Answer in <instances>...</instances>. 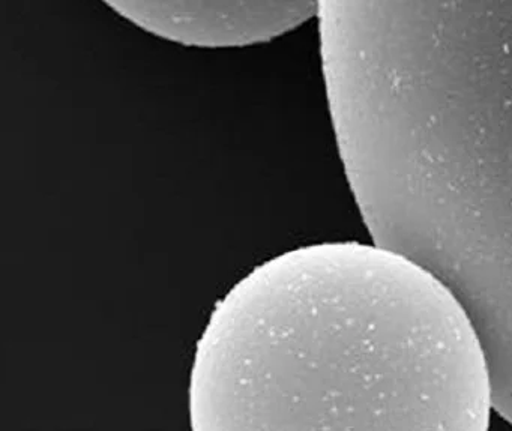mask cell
I'll use <instances>...</instances> for the list:
<instances>
[{"label":"cell","mask_w":512,"mask_h":431,"mask_svg":"<svg viewBox=\"0 0 512 431\" xmlns=\"http://www.w3.org/2000/svg\"><path fill=\"white\" fill-rule=\"evenodd\" d=\"M490 367L451 287L406 254L332 242L262 263L197 344L194 431L488 428Z\"/></svg>","instance_id":"obj_1"},{"label":"cell","mask_w":512,"mask_h":431,"mask_svg":"<svg viewBox=\"0 0 512 431\" xmlns=\"http://www.w3.org/2000/svg\"><path fill=\"white\" fill-rule=\"evenodd\" d=\"M136 28L194 49H244L316 17L317 0H101Z\"/></svg>","instance_id":"obj_2"}]
</instances>
